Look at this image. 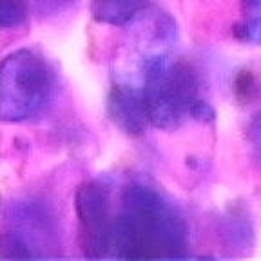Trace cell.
Here are the masks:
<instances>
[{"instance_id":"cell-1","label":"cell","mask_w":261,"mask_h":261,"mask_svg":"<svg viewBox=\"0 0 261 261\" xmlns=\"http://www.w3.org/2000/svg\"><path fill=\"white\" fill-rule=\"evenodd\" d=\"M189 228L179 211L156 189L130 184L116 203V249L120 259L187 257Z\"/></svg>"},{"instance_id":"cell-2","label":"cell","mask_w":261,"mask_h":261,"mask_svg":"<svg viewBox=\"0 0 261 261\" xmlns=\"http://www.w3.org/2000/svg\"><path fill=\"white\" fill-rule=\"evenodd\" d=\"M142 91L152 127L172 130L192 118L201 98L198 73L191 62L167 53L149 55L142 65Z\"/></svg>"},{"instance_id":"cell-3","label":"cell","mask_w":261,"mask_h":261,"mask_svg":"<svg viewBox=\"0 0 261 261\" xmlns=\"http://www.w3.org/2000/svg\"><path fill=\"white\" fill-rule=\"evenodd\" d=\"M55 71L40 53L18 49L8 55L0 71V116L25 122L40 114L55 93Z\"/></svg>"},{"instance_id":"cell-4","label":"cell","mask_w":261,"mask_h":261,"mask_svg":"<svg viewBox=\"0 0 261 261\" xmlns=\"http://www.w3.org/2000/svg\"><path fill=\"white\" fill-rule=\"evenodd\" d=\"M78 238L84 256L91 259L114 257L116 249V203L106 179H87L74 196Z\"/></svg>"},{"instance_id":"cell-5","label":"cell","mask_w":261,"mask_h":261,"mask_svg":"<svg viewBox=\"0 0 261 261\" xmlns=\"http://www.w3.org/2000/svg\"><path fill=\"white\" fill-rule=\"evenodd\" d=\"M11 228L2 236V257L4 259H33L40 257L37 245L51 241L53 227L47 212L37 203H16L9 220Z\"/></svg>"},{"instance_id":"cell-6","label":"cell","mask_w":261,"mask_h":261,"mask_svg":"<svg viewBox=\"0 0 261 261\" xmlns=\"http://www.w3.org/2000/svg\"><path fill=\"white\" fill-rule=\"evenodd\" d=\"M107 116L127 136H142L151 125L142 87L114 84L107 96Z\"/></svg>"},{"instance_id":"cell-7","label":"cell","mask_w":261,"mask_h":261,"mask_svg":"<svg viewBox=\"0 0 261 261\" xmlns=\"http://www.w3.org/2000/svg\"><path fill=\"white\" fill-rule=\"evenodd\" d=\"M149 4V0H91V15L107 25H123L135 20Z\"/></svg>"},{"instance_id":"cell-8","label":"cell","mask_w":261,"mask_h":261,"mask_svg":"<svg viewBox=\"0 0 261 261\" xmlns=\"http://www.w3.org/2000/svg\"><path fill=\"white\" fill-rule=\"evenodd\" d=\"M236 35L245 42L261 45V0H240Z\"/></svg>"},{"instance_id":"cell-9","label":"cell","mask_w":261,"mask_h":261,"mask_svg":"<svg viewBox=\"0 0 261 261\" xmlns=\"http://www.w3.org/2000/svg\"><path fill=\"white\" fill-rule=\"evenodd\" d=\"M28 6L25 0H2V13H0V24L4 29L16 28L25 20Z\"/></svg>"},{"instance_id":"cell-10","label":"cell","mask_w":261,"mask_h":261,"mask_svg":"<svg viewBox=\"0 0 261 261\" xmlns=\"http://www.w3.org/2000/svg\"><path fill=\"white\" fill-rule=\"evenodd\" d=\"M247 138H249V143L252 145V151L256 154V158L261 162V114H256L252 118V122L249 123Z\"/></svg>"}]
</instances>
